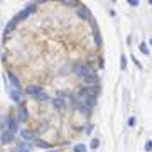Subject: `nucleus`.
Returning <instances> with one entry per match:
<instances>
[{"label": "nucleus", "mask_w": 152, "mask_h": 152, "mask_svg": "<svg viewBox=\"0 0 152 152\" xmlns=\"http://www.w3.org/2000/svg\"><path fill=\"white\" fill-rule=\"evenodd\" d=\"M73 71H75V75H76V76H79V78H83V79H85L86 76H90L91 73H93V71H91L88 66H85V64H76Z\"/></svg>", "instance_id": "1"}, {"label": "nucleus", "mask_w": 152, "mask_h": 152, "mask_svg": "<svg viewBox=\"0 0 152 152\" xmlns=\"http://www.w3.org/2000/svg\"><path fill=\"white\" fill-rule=\"evenodd\" d=\"M0 140H2V144H9V142H12V140H14V132H10V130L2 132V135H0Z\"/></svg>", "instance_id": "2"}, {"label": "nucleus", "mask_w": 152, "mask_h": 152, "mask_svg": "<svg viewBox=\"0 0 152 152\" xmlns=\"http://www.w3.org/2000/svg\"><path fill=\"white\" fill-rule=\"evenodd\" d=\"M25 91H27V95H31V96H39L41 93H42V90H41L39 86H36V85L27 86V88H25Z\"/></svg>", "instance_id": "3"}, {"label": "nucleus", "mask_w": 152, "mask_h": 152, "mask_svg": "<svg viewBox=\"0 0 152 152\" xmlns=\"http://www.w3.org/2000/svg\"><path fill=\"white\" fill-rule=\"evenodd\" d=\"M85 81H86V85H90V86H93V85H95V83H96V76L93 75V73H91V75H90V76H86V78H85Z\"/></svg>", "instance_id": "4"}, {"label": "nucleus", "mask_w": 152, "mask_h": 152, "mask_svg": "<svg viewBox=\"0 0 152 152\" xmlns=\"http://www.w3.org/2000/svg\"><path fill=\"white\" fill-rule=\"evenodd\" d=\"M9 79H10V83H12V86H15V90H19V81H17V78L12 75V73H9Z\"/></svg>", "instance_id": "5"}, {"label": "nucleus", "mask_w": 152, "mask_h": 152, "mask_svg": "<svg viewBox=\"0 0 152 152\" xmlns=\"http://www.w3.org/2000/svg\"><path fill=\"white\" fill-rule=\"evenodd\" d=\"M78 15H79L81 19H88V10L83 9V7H78Z\"/></svg>", "instance_id": "6"}, {"label": "nucleus", "mask_w": 152, "mask_h": 152, "mask_svg": "<svg viewBox=\"0 0 152 152\" xmlns=\"http://www.w3.org/2000/svg\"><path fill=\"white\" fill-rule=\"evenodd\" d=\"M32 10H34V5H32V7H29V9H25V10H24V12H20L19 19H25V17H27V15H29V14H31V12H32Z\"/></svg>", "instance_id": "7"}, {"label": "nucleus", "mask_w": 152, "mask_h": 152, "mask_svg": "<svg viewBox=\"0 0 152 152\" xmlns=\"http://www.w3.org/2000/svg\"><path fill=\"white\" fill-rule=\"evenodd\" d=\"M9 130H10V132H15V130H17V123H15L12 118H9Z\"/></svg>", "instance_id": "8"}, {"label": "nucleus", "mask_w": 152, "mask_h": 152, "mask_svg": "<svg viewBox=\"0 0 152 152\" xmlns=\"http://www.w3.org/2000/svg\"><path fill=\"white\" fill-rule=\"evenodd\" d=\"M53 105L56 107V108H63V98L59 96V98H54L53 100Z\"/></svg>", "instance_id": "9"}, {"label": "nucleus", "mask_w": 152, "mask_h": 152, "mask_svg": "<svg viewBox=\"0 0 152 152\" xmlns=\"http://www.w3.org/2000/svg\"><path fill=\"white\" fill-rule=\"evenodd\" d=\"M10 98H12L14 101H19V100H20V95H19V91H10Z\"/></svg>", "instance_id": "10"}, {"label": "nucleus", "mask_w": 152, "mask_h": 152, "mask_svg": "<svg viewBox=\"0 0 152 152\" xmlns=\"http://www.w3.org/2000/svg\"><path fill=\"white\" fill-rule=\"evenodd\" d=\"M75 152H86V147H85L83 144H78L75 147Z\"/></svg>", "instance_id": "11"}, {"label": "nucleus", "mask_w": 152, "mask_h": 152, "mask_svg": "<svg viewBox=\"0 0 152 152\" xmlns=\"http://www.w3.org/2000/svg\"><path fill=\"white\" fill-rule=\"evenodd\" d=\"M22 137H24L25 140H31V139H32V135H31V132H27V130H24V132H22Z\"/></svg>", "instance_id": "12"}, {"label": "nucleus", "mask_w": 152, "mask_h": 152, "mask_svg": "<svg viewBox=\"0 0 152 152\" xmlns=\"http://www.w3.org/2000/svg\"><path fill=\"white\" fill-rule=\"evenodd\" d=\"M140 51H142V53H144V54H149V47H147V46H145V44H144V42H142V44H140Z\"/></svg>", "instance_id": "13"}, {"label": "nucleus", "mask_w": 152, "mask_h": 152, "mask_svg": "<svg viewBox=\"0 0 152 152\" xmlns=\"http://www.w3.org/2000/svg\"><path fill=\"white\" fill-rule=\"evenodd\" d=\"M120 66H122V69L127 68V59H125V56H122V59H120Z\"/></svg>", "instance_id": "14"}, {"label": "nucleus", "mask_w": 152, "mask_h": 152, "mask_svg": "<svg viewBox=\"0 0 152 152\" xmlns=\"http://www.w3.org/2000/svg\"><path fill=\"white\" fill-rule=\"evenodd\" d=\"M98 145H100V140H98V139H93V140H91V149H96Z\"/></svg>", "instance_id": "15"}, {"label": "nucleus", "mask_w": 152, "mask_h": 152, "mask_svg": "<svg viewBox=\"0 0 152 152\" xmlns=\"http://www.w3.org/2000/svg\"><path fill=\"white\" fill-rule=\"evenodd\" d=\"M95 41H96V44H101V37H100V34H98L96 29H95Z\"/></svg>", "instance_id": "16"}, {"label": "nucleus", "mask_w": 152, "mask_h": 152, "mask_svg": "<svg viewBox=\"0 0 152 152\" xmlns=\"http://www.w3.org/2000/svg\"><path fill=\"white\" fill-rule=\"evenodd\" d=\"M20 118H22V120H25V118H27V113H25V108H20Z\"/></svg>", "instance_id": "17"}, {"label": "nucleus", "mask_w": 152, "mask_h": 152, "mask_svg": "<svg viewBox=\"0 0 152 152\" xmlns=\"http://www.w3.org/2000/svg\"><path fill=\"white\" fill-rule=\"evenodd\" d=\"M145 151H152V142H151V140H147V142H145Z\"/></svg>", "instance_id": "18"}, {"label": "nucleus", "mask_w": 152, "mask_h": 152, "mask_svg": "<svg viewBox=\"0 0 152 152\" xmlns=\"http://www.w3.org/2000/svg\"><path fill=\"white\" fill-rule=\"evenodd\" d=\"M37 98H39V100H47V95H46V93L42 91V93H41V95H39Z\"/></svg>", "instance_id": "19"}, {"label": "nucleus", "mask_w": 152, "mask_h": 152, "mask_svg": "<svg viewBox=\"0 0 152 152\" xmlns=\"http://www.w3.org/2000/svg\"><path fill=\"white\" fill-rule=\"evenodd\" d=\"M129 3H130L132 7H137V5H139V2H137V0H129Z\"/></svg>", "instance_id": "20"}, {"label": "nucleus", "mask_w": 152, "mask_h": 152, "mask_svg": "<svg viewBox=\"0 0 152 152\" xmlns=\"http://www.w3.org/2000/svg\"><path fill=\"white\" fill-rule=\"evenodd\" d=\"M129 125H130V127H132V125H135V118H133V117H130V118H129Z\"/></svg>", "instance_id": "21"}, {"label": "nucleus", "mask_w": 152, "mask_h": 152, "mask_svg": "<svg viewBox=\"0 0 152 152\" xmlns=\"http://www.w3.org/2000/svg\"><path fill=\"white\" fill-rule=\"evenodd\" d=\"M37 145H41V147H49V144H46V142H42V140L37 142Z\"/></svg>", "instance_id": "22"}, {"label": "nucleus", "mask_w": 152, "mask_h": 152, "mask_svg": "<svg viewBox=\"0 0 152 152\" xmlns=\"http://www.w3.org/2000/svg\"><path fill=\"white\" fill-rule=\"evenodd\" d=\"M17 152H29L27 149H20V151H17Z\"/></svg>", "instance_id": "23"}]
</instances>
